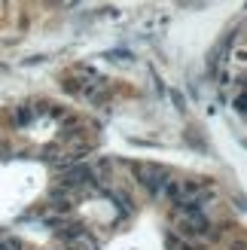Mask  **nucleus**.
I'll return each mask as SVG.
<instances>
[{
	"instance_id": "7",
	"label": "nucleus",
	"mask_w": 247,
	"mask_h": 250,
	"mask_svg": "<svg viewBox=\"0 0 247 250\" xmlns=\"http://www.w3.org/2000/svg\"><path fill=\"white\" fill-rule=\"evenodd\" d=\"M235 110L247 116V92H238V95H235Z\"/></svg>"
},
{
	"instance_id": "3",
	"label": "nucleus",
	"mask_w": 247,
	"mask_h": 250,
	"mask_svg": "<svg viewBox=\"0 0 247 250\" xmlns=\"http://www.w3.org/2000/svg\"><path fill=\"white\" fill-rule=\"evenodd\" d=\"M89 183H95V171L89 168V165H77V168H67L64 174H61V189H67V192H77V189H82V186H89Z\"/></svg>"
},
{
	"instance_id": "1",
	"label": "nucleus",
	"mask_w": 247,
	"mask_h": 250,
	"mask_svg": "<svg viewBox=\"0 0 247 250\" xmlns=\"http://www.w3.org/2000/svg\"><path fill=\"white\" fill-rule=\"evenodd\" d=\"M174 226L183 238H207L211 235V223H207L202 210H177Z\"/></svg>"
},
{
	"instance_id": "5",
	"label": "nucleus",
	"mask_w": 247,
	"mask_h": 250,
	"mask_svg": "<svg viewBox=\"0 0 247 250\" xmlns=\"http://www.w3.org/2000/svg\"><path fill=\"white\" fill-rule=\"evenodd\" d=\"M0 250H24V244L16 238V235H6V232H0Z\"/></svg>"
},
{
	"instance_id": "6",
	"label": "nucleus",
	"mask_w": 247,
	"mask_h": 250,
	"mask_svg": "<svg viewBox=\"0 0 247 250\" xmlns=\"http://www.w3.org/2000/svg\"><path fill=\"white\" fill-rule=\"evenodd\" d=\"M165 247H168V250H195L192 244L183 241L180 235H165Z\"/></svg>"
},
{
	"instance_id": "2",
	"label": "nucleus",
	"mask_w": 247,
	"mask_h": 250,
	"mask_svg": "<svg viewBox=\"0 0 247 250\" xmlns=\"http://www.w3.org/2000/svg\"><path fill=\"white\" fill-rule=\"evenodd\" d=\"M131 171H134V177H138L153 195H162L165 183L171 180V177H168V171H165L162 165H153V162H134Z\"/></svg>"
},
{
	"instance_id": "4",
	"label": "nucleus",
	"mask_w": 247,
	"mask_h": 250,
	"mask_svg": "<svg viewBox=\"0 0 247 250\" xmlns=\"http://www.w3.org/2000/svg\"><path fill=\"white\" fill-rule=\"evenodd\" d=\"M34 119H37L34 104H21V107L12 110V122H16V128H24V125H31Z\"/></svg>"
}]
</instances>
